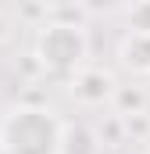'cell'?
Masks as SVG:
<instances>
[{"instance_id":"1","label":"cell","mask_w":150,"mask_h":154,"mask_svg":"<svg viewBox=\"0 0 150 154\" xmlns=\"http://www.w3.org/2000/svg\"><path fill=\"white\" fill-rule=\"evenodd\" d=\"M4 143L14 154H54V147H57V122L50 118V111L22 108V111H14L7 118Z\"/></svg>"},{"instance_id":"2","label":"cell","mask_w":150,"mask_h":154,"mask_svg":"<svg viewBox=\"0 0 150 154\" xmlns=\"http://www.w3.org/2000/svg\"><path fill=\"white\" fill-rule=\"evenodd\" d=\"M86 50V39L75 25H50L43 39H39V57L54 68H68V65H79Z\"/></svg>"}]
</instances>
